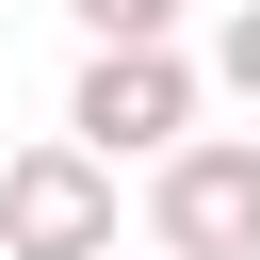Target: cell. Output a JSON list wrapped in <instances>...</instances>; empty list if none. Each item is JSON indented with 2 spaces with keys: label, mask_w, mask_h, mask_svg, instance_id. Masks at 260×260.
<instances>
[{
  "label": "cell",
  "mask_w": 260,
  "mask_h": 260,
  "mask_svg": "<svg viewBox=\"0 0 260 260\" xmlns=\"http://www.w3.org/2000/svg\"><path fill=\"white\" fill-rule=\"evenodd\" d=\"M146 244L162 260H260V130H195L146 162Z\"/></svg>",
  "instance_id": "1"
},
{
  "label": "cell",
  "mask_w": 260,
  "mask_h": 260,
  "mask_svg": "<svg viewBox=\"0 0 260 260\" xmlns=\"http://www.w3.org/2000/svg\"><path fill=\"white\" fill-rule=\"evenodd\" d=\"M65 146H81V162H162V146H195V65H179V49H81Z\"/></svg>",
  "instance_id": "2"
},
{
  "label": "cell",
  "mask_w": 260,
  "mask_h": 260,
  "mask_svg": "<svg viewBox=\"0 0 260 260\" xmlns=\"http://www.w3.org/2000/svg\"><path fill=\"white\" fill-rule=\"evenodd\" d=\"M130 211H114V162H81L65 130L0 162V260H114Z\"/></svg>",
  "instance_id": "3"
},
{
  "label": "cell",
  "mask_w": 260,
  "mask_h": 260,
  "mask_svg": "<svg viewBox=\"0 0 260 260\" xmlns=\"http://www.w3.org/2000/svg\"><path fill=\"white\" fill-rule=\"evenodd\" d=\"M81 49H179V0H65Z\"/></svg>",
  "instance_id": "4"
},
{
  "label": "cell",
  "mask_w": 260,
  "mask_h": 260,
  "mask_svg": "<svg viewBox=\"0 0 260 260\" xmlns=\"http://www.w3.org/2000/svg\"><path fill=\"white\" fill-rule=\"evenodd\" d=\"M211 81H228V98L260 114V0H228V32H211Z\"/></svg>",
  "instance_id": "5"
},
{
  "label": "cell",
  "mask_w": 260,
  "mask_h": 260,
  "mask_svg": "<svg viewBox=\"0 0 260 260\" xmlns=\"http://www.w3.org/2000/svg\"><path fill=\"white\" fill-rule=\"evenodd\" d=\"M114 260H130V244H114ZM146 260H162V244H146Z\"/></svg>",
  "instance_id": "6"
}]
</instances>
